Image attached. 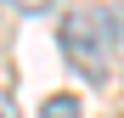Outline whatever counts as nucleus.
Masks as SVG:
<instances>
[{"label":"nucleus","instance_id":"nucleus-1","mask_svg":"<svg viewBox=\"0 0 124 118\" xmlns=\"http://www.w3.org/2000/svg\"><path fill=\"white\" fill-rule=\"evenodd\" d=\"M62 51L79 73L101 79L107 73V56H113V17L107 11H68L62 17Z\"/></svg>","mask_w":124,"mask_h":118},{"label":"nucleus","instance_id":"nucleus-2","mask_svg":"<svg viewBox=\"0 0 124 118\" xmlns=\"http://www.w3.org/2000/svg\"><path fill=\"white\" fill-rule=\"evenodd\" d=\"M39 118H79V101H73V96H45Z\"/></svg>","mask_w":124,"mask_h":118},{"label":"nucleus","instance_id":"nucleus-3","mask_svg":"<svg viewBox=\"0 0 124 118\" xmlns=\"http://www.w3.org/2000/svg\"><path fill=\"white\" fill-rule=\"evenodd\" d=\"M11 6H23V11H39V6H51V0H11Z\"/></svg>","mask_w":124,"mask_h":118},{"label":"nucleus","instance_id":"nucleus-4","mask_svg":"<svg viewBox=\"0 0 124 118\" xmlns=\"http://www.w3.org/2000/svg\"><path fill=\"white\" fill-rule=\"evenodd\" d=\"M0 118H17V112H11V107H6V96H0Z\"/></svg>","mask_w":124,"mask_h":118}]
</instances>
